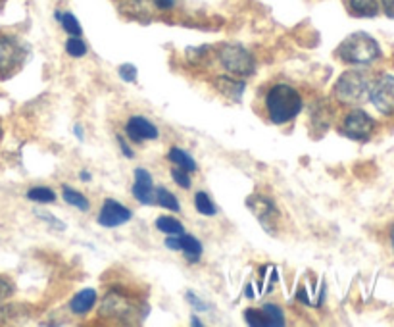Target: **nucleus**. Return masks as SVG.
I'll use <instances>...</instances> for the list:
<instances>
[{"label":"nucleus","instance_id":"nucleus-34","mask_svg":"<svg viewBox=\"0 0 394 327\" xmlns=\"http://www.w3.org/2000/svg\"><path fill=\"white\" fill-rule=\"evenodd\" d=\"M74 133H75V137L79 139V141H85V130H83V125H79V123H75L74 125Z\"/></svg>","mask_w":394,"mask_h":327},{"label":"nucleus","instance_id":"nucleus-19","mask_svg":"<svg viewBox=\"0 0 394 327\" xmlns=\"http://www.w3.org/2000/svg\"><path fill=\"white\" fill-rule=\"evenodd\" d=\"M54 20L60 23L62 29H64L69 37H81L83 35L81 23H79V20H77L71 12H62V10H56Z\"/></svg>","mask_w":394,"mask_h":327},{"label":"nucleus","instance_id":"nucleus-25","mask_svg":"<svg viewBox=\"0 0 394 327\" xmlns=\"http://www.w3.org/2000/svg\"><path fill=\"white\" fill-rule=\"evenodd\" d=\"M66 52L71 58H83L88 52L87 42L83 41L81 37H69L68 41H66Z\"/></svg>","mask_w":394,"mask_h":327},{"label":"nucleus","instance_id":"nucleus-37","mask_svg":"<svg viewBox=\"0 0 394 327\" xmlns=\"http://www.w3.org/2000/svg\"><path fill=\"white\" fill-rule=\"evenodd\" d=\"M2 137H4V130H2V123H0V141H2Z\"/></svg>","mask_w":394,"mask_h":327},{"label":"nucleus","instance_id":"nucleus-9","mask_svg":"<svg viewBox=\"0 0 394 327\" xmlns=\"http://www.w3.org/2000/svg\"><path fill=\"white\" fill-rule=\"evenodd\" d=\"M125 135L131 143L141 144L144 141H156L160 130L144 116H131L125 123Z\"/></svg>","mask_w":394,"mask_h":327},{"label":"nucleus","instance_id":"nucleus-31","mask_svg":"<svg viewBox=\"0 0 394 327\" xmlns=\"http://www.w3.org/2000/svg\"><path fill=\"white\" fill-rule=\"evenodd\" d=\"M116 139H117V144H120V150L123 152V156L129 158V160H133V158H135V150L131 149V144L127 143V139H125L123 135H117Z\"/></svg>","mask_w":394,"mask_h":327},{"label":"nucleus","instance_id":"nucleus-26","mask_svg":"<svg viewBox=\"0 0 394 327\" xmlns=\"http://www.w3.org/2000/svg\"><path fill=\"white\" fill-rule=\"evenodd\" d=\"M243 318L248 326L252 327H267V321H265V316L262 312V308H246L245 314H243Z\"/></svg>","mask_w":394,"mask_h":327},{"label":"nucleus","instance_id":"nucleus-21","mask_svg":"<svg viewBox=\"0 0 394 327\" xmlns=\"http://www.w3.org/2000/svg\"><path fill=\"white\" fill-rule=\"evenodd\" d=\"M195 208H197V212L200 216H206V218H212V216L218 214V206L212 200L210 195L204 191H198L197 195H195Z\"/></svg>","mask_w":394,"mask_h":327},{"label":"nucleus","instance_id":"nucleus-7","mask_svg":"<svg viewBox=\"0 0 394 327\" xmlns=\"http://www.w3.org/2000/svg\"><path fill=\"white\" fill-rule=\"evenodd\" d=\"M246 206L250 208V212L256 216L264 231H267L270 235L275 233V227L279 225V210L277 206L273 205V200H270L264 195H252L248 200H246Z\"/></svg>","mask_w":394,"mask_h":327},{"label":"nucleus","instance_id":"nucleus-17","mask_svg":"<svg viewBox=\"0 0 394 327\" xmlns=\"http://www.w3.org/2000/svg\"><path fill=\"white\" fill-rule=\"evenodd\" d=\"M168 160L177 168L189 171V173H195L198 170V164L195 162V158L190 156L189 152L181 149V147H171L170 152H168Z\"/></svg>","mask_w":394,"mask_h":327},{"label":"nucleus","instance_id":"nucleus-1","mask_svg":"<svg viewBox=\"0 0 394 327\" xmlns=\"http://www.w3.org/2000/svg\"><path fill=\"white\" fill-rule=\"evenodd\" d=\"M264 110L273 125H286L302 114L304 98L299 89L289 83H275L265 93Z\"/></svg>","mask_w":394,"mask_h":327},{"label":"nucleus","instance_id":"nucleus-23","mask_svg":"<svg viewBox=\"0 0 394 327\" xmlns=\"http://www.w3.org/2000/svg\"><path fill=\"white\" fill-rule=\"evenodd\" d=\"M262 312L265 316L267 327H283L286 323L285 312L277 304H273V302H265L264 306H262Z\"/></svg>","mask_w":394,"mask_h":327},{"label":"nucleus","instance_id":"nucleus-6","mask_svg":"<svg viewBox=\"0 0 394 327\" xmlns=\"http://www.w3.org/2000/svg\"><path fill=\"white\" fill-rule=\"evenodd\" d=\"M369 103L379 110L385 116L394 114V75H381L377 81H371L369 93H367Z\"/></svg>","mask_w":394,"mask_h":327},{"label":"nucleus","instance_id":"nucleus-36","mask_svg":"<svg viewBox=\"0 0 394 327\" xmlns=\"http://www.w3.org/2000/svg\"><path fill=\"white\" fill-rule=\"evenodd\" d=\"M190 326H197V327H202V321L198 320L197 316H192V320H190Z\"/></svg>","mask_w":394,"mask_h":327},{"label":"nucleus","instance_id":"nucleus-3","mask_svg":"<svg viewBox=\"0 0 394 327\" xmlns=\"http://www.w3.org/2000/svg\"><path fill=\"white\" fill-rule=\"evenodd\" d=\"M371 79L364 69H348L335 83L333 95L340 104H360L369 93Z\"/></svg>","mask_w":394,"mask_h":327},{"label":"nucleus","instance_id":"nucleus-32","mask_svg":"<svg viewBox=\"0 0 394 327\" xmlns=\"http://www.w3.org/2000/svg\"><path fill=\"white\" fill-rule=\"evenodd\" d=\"M152 4L160 12H171L179 4V0H152Z\"/></svg>","mask_w":394,"mask_h":327},{"label":"nucleus","instance_id":"nucleus-20","mask_svg":"<svg viewBox=\"0 0 394 327\" xmlns=\"http://www.w3.org/2000/svg\"><path fill=\"white\" fill-rule=\"evenodd\" d=\"M154 202H156L160 208H163V210L181 212V205H179L177 197L170 189H166V187H156V189H154Z\"/></svg>","mask_w":394,"mask_h":327},{"label":"nucleus","instance_id":"nucleus-5","mask_svg":"<svg viewBox=\"0 0 394 327\" xmlns=\"http://www.w3.org/2000/svg\"><path fill=\"white\" fill-rule=\"evenodd\" d=\"M373 130L375 120L361 108L350 110L340 123V133L348 139H352V141H366L371 137Z\"/></svg>","mask_w":394,"mask_h":327},{"label":"nucleus","instance_id":"nucleus-27","mask_svg":"<svg viewBox=\"0 0 394 327\" xmlns=\"http://www.w3.org/2000/svg\"><path fill=\"white\" fill-rule=\"evenodd\" d=\"M171 179L175 181L177 187H181V189H185V191L192 187V179H190L189 171L181 170V168H177V166L171 168Z\"/></svg>","mask_w":394,"mask_h":327},{"label":"nucleus","instance_id":"nucleus-10","mask_svg":"<svg viewBox=\"0 0 394 327\" xmlns=\"http://www.w3.org/2000/svg\"><path fill=\"white\" fill-rule=\"evenodd\" d=\"M133 178H135V183H133V197L137 198V202L143 206H152L156 205L154 202V178L149 170L144 168H137L133 171Z\"/></svg>","mask_w":394,"mask_h":327},{"label":"nucleus","instance_id":"nucleus-2","mask_svg":"<svg viewBox=\"0 0 394 327\" xmlns=\"http://www.w3.org/2000/svg\"><path fill=\"white\" fill-rule=\"evenodd\" d=\"M337 56L340 62L350 66H371L381 58L379 42L375 41L371 35L358 31L348 35L344 41L337 48Z\"/></svg>","mask_w":394,"mask_h":327},{"label":"nucleus","instance_id":"nucleus-8","mask_svg":"<svg viewBox=\"0 0 394 327\" xmlns=\"http://www.w3.org/2000/svg\"><path fill=\"white\" fill-rule=\"evenodd\" d=\"M133 218V212L127 208L122 202H117L114 198H106L100 206V212L96 216V222L100 227H106V229H116V227H122L127 222H131Z\"/></svg>","mask_w":394,"mask_h":327},{"label":"nucleus","instance_id":"nucleus-28","mask_svg":"<svg viewBox=\"0 0 394 327\" xmlns=\"http://www.w3.org/2000/svg\"><path fill=\"white\" fill-rule=\"evenodd\" d=\"M117 75L120 79L125 83H137V75H139V69H137L135 64H122L117 68Z\"/></svg>","mask_w":394,"mask_h":327},{"label":"nucleus","instance_id":"nucleus-14","mask_svg":"<svg viewBox=\"0 0 394 327\" xmlns=\"http://www.w3.org/2000/svg\"><path fill=\"white\" fill-rule=\"evenodd\" d=\"M177 243H179V253H183L185 260L190 262V264H197L202 258L204 254V246L198 241L195 235H189V233H179L177 235Z\"/></svg>","mask_w":394,"mask_h":327},{"label":"nucleus","instance_id":"nucleus-22","mask_svg":"<svg viewBox=\"0 0 394 327\" xmlns=\"http://www.w3.org/2000/svg\"><path fill=\"white\" fill-rule=\"evenodd\" d=\"M25 197L29 200H33L37 205H52L56 202V193L50 189V187H42V185H37V187H31L28 193H25Z\"/></svg>","mask_w":394,"mask_h":327},{"label":"nucleus","instance_id":"nucleus-18","mask_svg":"<svg viewBox=\"0 0 394 327\" xmlns=\"http://www.w3.org/2000/svg\"><path fill=\"white\" fill-rule=\"evenodd\" d=\"M62 198H64L66 205L74 206L79 212L91 210V200L81 191H77V189L69 187V185H62Z\"/></svg>","mask_w":394,"mask_h":327},{"label":"nucleus","instance_id":"nucleus-35","mask_svg":"<svg viewBox=\"0 0 394 327\" xmlns=\"http://www.w3.org/2000/svg\"><path fill=\"white\" fill-rule=\"evenodd\" d=\"M79 179H81L83 183H88V181L93 179V176H91V171L88 170H81L79 171Z\"/></svg>","mask_w":394,"mask_h":327},{"label":"nucleus","instance_id":"nucleus-12","mask_svg":"<svg viewBox=\"0 0 394 327\" xmlns=\"http://www.w3.org/2000/svg\"><path fill=\"white\" fill-rule=\"evenodd\" d=\"M96 302H98L96 289L87 287V289H83V291H79V293H75L74 297H71V300H69V310H71V314H75V316H87L88 312H93Z\"/></svg>","mask_w":394,"mask_h":327},{"label":"nucleus","instance_id":"nucleus-15","mask_svg":"<svg viewBox=\"0 0 394 327\" xmlns=\"http://www.w3.org/2000/svg\"><path fill=\"white\" fill-rule=\"evenodd\" d=\"M21 50L16 39L0 35V71L14 68L16 60H20Z\"/></svg>","mask_w":394,"mask_h":327},{"label":"nucleus","instance_id":"nucleus-33","mask_svg":"<svg viewBox=\"0 0 394 327\" xmlns=\"http://www.w3.org/2000/svg\"><path fill=\"white\" fill-rule=\"evenodd\" d=\"M379 2H381V8H383V12H385V16L394 18V0H379Z\"/></svg>","mask_w":394,"mask_h":327},{"label":"nucleus","instance_id":"nucleus-13","mask_svg":"<svg viewBox=\"0 0 394 327\" xmlns=\"http://www.w3.org/2000/svg\"><path fill=\"white\" fill-rule=\"evenodd\" d=\"M214 85H216V89L225 96V98H229L233 103H238L243 95H245V83L241 81L238 77H233V75H219L214 79Z\"/></svg>","mask_w":394,"mask_h":327},{"label":"nucleus","instance_id":"nucleus-11","mask_svg":"<svg viewBox=\"0 0 394 327\" xmlns=\"http://www.w3.org/2000/svg\"><path fill=\"white\" fill-rule=\"evenodd\" d=\"M137 310V302H133L131 299H127L122 293H110L103 302V316H112V318H127Z\"/></svg>","mask_w":394,"mask_h":327},{"label":"nucleus","instance_id":"nucleus-38","mask_svg":"<svg viewBox=\"0 0 394 327\" xmlns=\"http://www.w3.org/2000/svg\"><path fill=\"white\" fill-rule=\"evenodd\" d=\"M390 237H393V248H394V227H393V233H390Z\"/></svg>","mask_w":394,"mask_h":327},{"label":"nucleus","instance_id":"nucleus-4","mask_svg":"<svg viewBox=\"0 0 394 327\" xmlns=\"http://www.w3.org/2000/svg\"><path fill=\"white\" fill-rule=\"evenodd\" d=\"M218 58L221 68L229 75H233V77H238V79L250 77V75L256 71V60H254V56H252L243 45H237V42L224 45V47L219 48Z\"/></svg>","mask_w":394,"mask_h":327},{"label":"nucleus","instance_id":"nucleus-29","mask_svg":"<svg viewBox=\"0 0 394 327\" xmlns=\"http://www.w3.org/2000/svg\"><path fill=\"white\" fill-rule=\"evenodd\" d=\"M185 299L189 300V304L192 308H195L197 312H206V310H210V306H208V304H204V300L200 299L198 294L192 293V291H187V294H185Z\"/></svg>","mask_w":394,"mask_h":327},{"label":"nucleus","instance_id":"nucleus-30","mask_svg":"<svg viewBox=\"0 0 394 327\" xmlns=\"http://www.w3.org/2000/svg\"><path fill=\"white\" fill-rule=\"evenodd\" d=\"M35 214H37V216H39L42 222H47L50 227H56V229H60V231H64V229H66V224H64V222H60V219L56 218V216H52V214H48V212H39V210L35 212Z\"/></svg>","mask_w":394,"mask_h":327},{"label":"nucleus","instance_id":"nucleus-16","mask_svg":"<svg viewBox=\"0 0 394 327\" xmlns=\"http://www.w3.org/2000/svg\"><path fill=\"white\" fill-rule=\"evenodd\" d=\"M347 6L356 18H375L379 14V0H347Z\"/></svg>","mask_w":394,"mask_h":327},{"label":"nucleus","instance_id":"nucleus-24","mask_svg":"<svg viewBox=\"0 0 394 327\" xmlns=\"http://www.w3.org/2000/svg\"><path fill=\"white\" fill-rule=\"evenodd\" d=\"M154 225H156L158 231L166 233V235H179V233L185 231L183 224L173 216H160Z\"/></svg>","mask_w":394,"mask_h":327}]
</instances>
